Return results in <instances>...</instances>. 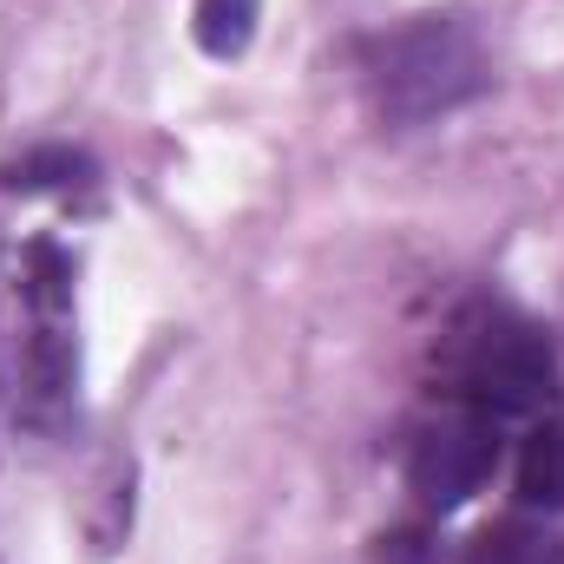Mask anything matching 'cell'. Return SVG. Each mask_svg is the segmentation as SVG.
Returning a JSON list of instances; mask_svg holds the SVG:
<instances>
[{"label":"cell","mask_w":564,"mask_h":564,"mask_svg":"<svg viewBox=\"0 0 564 564\" xmlns=\"http://www.w3.org/2000/svg\"><path fill=\"white\" fill-rule=\"evenodd\" d=\"M355 86L388 132H421L492 93V53L466 13H414L355 40Z\"/></svg>","instance_id":"obj_1"},{"label":"cell","mask_w":564,"mask_h":564,"mask_svg":"<svg viewBox=\"0 0 564 564\" xmlns=\"http://www.w3.org/2000/svg\"><path fill=\"white\" fill-rule=\"evenodd\" d=\"M433 401L492 414L499 426L558 408V348L545 322L499 295L459 302L433 341Z\"/></svg>","instance_id":"obj_2"},{"label":"cell","mask_w":564,"mask_h":564,"mask_svg":"<svg viewBox=\"0 0 564 564\" xmlns=\"http://www.w3.org/2000/svg\"><path fill=\"white\" fill-rule=\"evenodd\" d=\"M20 421L33 433H59L79 408V315H73V263L59 243L26 250L20 276Z\"/></svg>","instance_id":"obj_3"},{"label":"cell","mask_w":564,"mask_h":564,"mask_svg":"<svg viewBox=\"0 0 564 564\" xmlns=\"http://www.w3.org/2000/svg\"><path fill=\"white\" fill-rule=\"evenodd\" d=\"M499 453H506V426L492 421V414L433 401L421 421L408 426L401 473H408V492L421 499V512L446 519V512H459L499 473Z\"/></svg>","instance_id":"obj_4"},{"label":"cell","mask_w":564,"mask_h":564,"mask_svg":"<svg viewBox=\"0 0 564 564\" xmlns=\"http://www.w3.org/2000/svg\"><path fill=\"white\" fill-rule=\"evenodd\" d=\"M99 184V164H93V151H79V144L66 139H46V144H26L20 158H7L0 164V191H20V197H73V191H93Z\"/></svg>","instance_id":"obj_5"},{"label":"cell","mask_w":564,"mask_h":564,"mask_svg":"<svg viewBox=\"0 0 564 564\" xmlns=\"http://www.w3.org/2000/svg\"><path fill=\"white\" fill-rule=\"evenodd\" d=\"M512 486H519L525 512H564V408H545L532 421L519 466H512Z\"/></svg>","instance_id":"obj_6"},{"label":"cell","mask_w":564,"mask_h":564,"mask_svg":"<svg viewBox=\"0 0 564 564\" xmlns=\"http://www.w3.org/2000/svg\"><path fill=\"white\" fill-rule=\"evenodd\" d=\"M459 564H564V539L539 519H499L459 552Z\"/></svg>","instance_id":"obj_7"},{"label":"cell","mask_w":564,"mask_h":564,"mask_svg":"<svg viewBox=\"0 0 564 564\" xmlns=\"http://www.w3.org/2000/svg\"><path fill=\"white\" fill-rule=\"evenodd\" d=\"M250 33H257V0H204V13H197V46L204 53L230 59V53L250 46Z\"/></svg>","instance_id":"obj_8"},{"label":"cell","mask_w":564,"mask_h":564,"mask_svg":"<svg viewBox=\"0 0 564 564\" xmlns=\"http://www.w3.org/2000/svg\"><path fill=\"white\" fill-rule=\"evenodd\" d=\"M375 545H381V552H375V564H433V545H426V532H421V525L381 532Z\"/></svg>","instance_id":"obj_9"}]
</instances>
